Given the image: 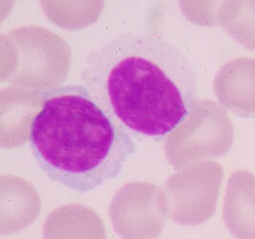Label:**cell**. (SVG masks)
Here are the masks:
<instances>
[{"mask_svg":"<svg viewBox=\"0 0 255 239\" xmlns=\"http://www.w3.org/2000/svg\"><path fill=\"white\" fill-rule=\"evenodd\" d=\"M83 86L118 125L161 139L197 105V77L182 52L158 33L121 34L92 51Z\"/></svg>","mask_w":255,"mask_h":239,"instance_id":"1","label":"cell"},{"mask_svg":"<svg viewBox=\"0 0 255 239\" xmlns=\"http://www.w3.org/2000/svg\"><path fill=\"white\" fill-rule=\"evenodd\" d=\"M29 140L47 176L80 193L115 179L136 150L128 130L105 113L83 85L45 92Z\"/></svg>","mask_w":255,"mask_h":239,"instance_id":"2","label":"cell"},{"mask_svg":"<svg viewBox=\"0 0 255 239\" xmlns=\"http://www.w3.org/2000/svg\"><path fill=\"white\" fill-rule=\"evenodd\" d=\"M224 171L215 162H200L178 175L171 218L180 225L197 226L214 214Z\"/></svg>","mask_w":255,"mask_h":239,"instance_id":"3","label":"cell"},{"mask_svg":"<svg viewBox=\"0 0 255 239\" xmlns=\"http://www.w3.org/2000/svg\"><path fill=\"white\" fill-rule=\"evenodd\" d=\"M186 133L180 146V162L220 157L232 147L234 130L226 110L211 102L197 103L187 117Z\"/></svg>","mask_w":255,"mask_h":239,"instance_id":"4","label":"cell"},{"mask_svg":"<svg viewBox=\"0 0 255 239\" xmlns=\"http://www.w3.org/2000/svg\"><path fill=\"white\" fill-rule=\"evenodd\" d=\"M125 192L117 194L110 217L117 235L122 239H157L162 234L165 221L163 208H153L151 203L138 201L136 184L128 185Z\"/></svg>","mask_w":255,"mask_h":239,"instance_id":"5","label":"cell"},{"mask_svg":"<svg viewBox=\"0 0 255 239\" xmlns=\"http://www.w3.org/2000/svg\"><path fill=\"white\" fill-rule=\"evenodd\" d=\"M224 106L244 118L255 117V58L240 57L226 63L214 81Z\"/></svg>","mask_w":255,"mask_h":239,"instance_id":"6","label":"cell"},{"mask_svg":"<svg viewBox=\"0 0 255 239\" xmlns=\"http://www.w3.org/2000/svg\"><path fill=\"white\" fill-rule=\"evenodd\" d=\"M223 218L226 227L237 239H255V175L237 171L229 178Z\"/></svg>","mask_w":255,"mask_h":239,"instance_id":"7","label":"cell"},{"mask_svg":"<svg viewBox=\"0 0 255 239\" xmlns=\"http://www.w3.org/2000/svg\"><path fill=\"white\" fill-rule=\"evenodd\" d=\"M44 239H106L102 220L85 207L79 216L67 217L63 210L50 215L43 227Z\"/></svg>","mask_w":255,"mask_h":239,"instance_id":"8","label":"cell"},{"mask_svg":"<svg viewBox=\"0 0 255 239\" xmlns=\"http://www.w3.org/2000/svg\"><path fill=\"white\" fill-rule=\"evenodd\" d=\"M220 22L241 45L255 50V1H226L221 4Z\"/></svg>","mask_w":255,"mask_h":239,"instance_id":"9","label":"cell"}]
</instances>
